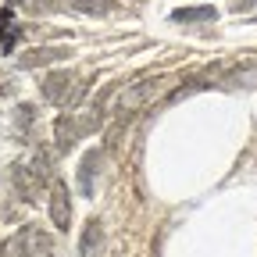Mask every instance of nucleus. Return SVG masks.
<instances>
[{
	"instance_id": "1",
	"label": "nucleus",
	"mask_w": 257,
	"mask_h": 257,
	"mask_svg": "<svg viewBox=\"0 0 257 257\" xmlns=\"http://www.w3.org/2000/svg\"><path fill=\"white\" fill-rule=\"evenodd\" d=\"M86 79H79L75 72H68V68H57V72H50L43 82H40V93H43V100H50V104H57V107H75L82 96H86Z\"/></svg>"
},
{
	"instance_id": "2",
	"label": "nucleus",
	"mask_w": 257,
	"mask_h": 257,
	"mask_svg": "<svg viewBox=\"0 0 257 257\" xmlns=\"http://www.w3.org/2000/svg\"><path fill=\"white\" fill-rule=\"evenodd\" d=\"M100 111H104V104H96V107L86 111V114H61V118L54 121L57 150L64 154V150H72V143H79L82 136L96 133V128H100Z\"/></svg>"
},
{
	"instance_id": "3",
	"label": "nucleus",
	"mask_w": 257,
	"mask_h": 257,
	"mask_svg": "<svg viewBox=\"0 0 257 257\" xmlns=\"http://www.w3.org/2000/svg\"><path fill=\"white\" fill-rule=\"evenodd\" d=\"M8 253H11V257H57L54 239H50L43 229H36V225H25V229H18L15 239L8 243Z\"/></svg>"
},
{
	"instance_id": "4",
	"label": "nucleus",
	"mask_w": 257,
	"mask_h": 257,
	"mask_svg": "<svg viewBox=\"0 0 257 257\" xmlns=\"http://www.w3.org/2000/svg\"><path fill=\"white\" fill-rule=\"evenodd\" d=\"M161 86H165V79L161 75H154V79H143V82H133V86H125V93L118 96V107H114V114L125 121L133 111H140L143 104H150L154 96L161 93Z\"/></svg>"
},
{
	"instance_id": "5",
	"label": "nucleus",
	"mask_w": 257,
	"mask_h": 257,
	"mask_svg": "<svg viewBox=\"0 0 257 257\" xmlns=\"http://www.w3.org/2000/svg\"><path fill=\"white\" fill-rule=\"evenodd\" d=\"M50 221L61 232H68V225H72V197H68V186L61 179L50 182Z\"/></svg>"
},
{
	"instance_id": "6",
	"label": "nucleus",
	"mask_w": 257,
	"mask_h": 257,
	"mask_svg": "<svg viewBox=\"0 0 257 257\" xmlns=\"http://www.w3.org/2000/svg\"><path fill=\"white\" fill-rule=\"evenodd\" d=\"M11 182H15V193H18L25 204H32V200H36L40 193L47 189L36 175H32V168H29V165H15V168H11Z\"/></svg>"
},
{
	"instance_id": "7",
	"label": "nucleus",
	"mask_w": 257,
	"mask_h": 257,
	"mask_svg": "<svg viewBox=\"0 0 257 257\" xmlns=\"http://www.w3.org/2000/svg\"><path fill=\"white\" fill-rule=\"evenodd\" d=\"M61 57H68L64 47H32L18 57V68H47V64H54Z\"/></svg>"
},
{
	"instance_id": "8",
	"label": "nucleus",
	"mask_w": 257,
	"mask_h": 257,
	"mask_svg": "<svg viewBox=\"0 0 257 257\" xmlns=\"http://www.w3.org/2000/svg\"><path fill=\"white\" fill-rule=\"evenodd\" d=\"M221 86H236V89H253V86H257V64H236V68L221 72Z\"/></svg>"
},
{
	"instance_id": "9",
	"label": "nucleus",
	"mask_w": 257,
	"mask_h": 257,
	"mask_svg": "<svg viewBox=\"0 0 257 257\" xmlns=\"http://www.w3.org/2000/svg\"><path fill=\"white\" fill-rule=\"evenodd\" d=\"M68 8L79 15H93V18H104L118 11V0H68Z\"/></svg>"
},
{
	"instance_id": "10",
	"label": "nucleus",
	"mask_w": 257,
	"mask_h": 257,
	"mask_svg": "<svg viewBox=\"0 0 257 257\" xmlns=\"http://www.w3.org/2000/svg\"><path fill=\"white\" fill-rule=\"evenodd\" d=\"M18 36H22V29L15 25L11 8H0V54H11V47H15Z\"/></svg>"
},
{
	"instance_id": "11",
	"label": "nucleus",
	"mask_w": 257,
	"mask_h": 257,
	"mask_svg": "<svg viewBox=\"0 0 257 257\" xmlns=\"http://www.w3.org/2000/svg\"><path fill=\"white\" fill-rule=\"evenodd\" d=\"M96 165H100V150H89V154L82 157V165H79V189H82V197H89V193H93Z\"/></svg>"
},
{
	"instance_id": "12",
	"label": "nucleus",
	"mask_w": 257,
	"mask_h": 257,
	"mask_svg": "<svg viewBox=\"0 0 257 257\" xmlns=\"http://www.w3.org/2000/svg\"><path fill=\"white\" fill-rule=\"evenodd\" d=\"M100 243H104V229H100V221H89L86 229H82V239H79V257H93L96 250H100Z\"/></svg>"
},
{
	"instance_id": "13",
	"label": "nucleus",
	"mask_w": 257,
	"mask_h": 257,
	"mask_svg": "<svg viewBox=\"0 0 257 257\" xmlns=\"http://www.w3.org/2000/svg\"><path fill=\"white\" fill-rule=\"evenodd\" d=\"M214 18H218L214 8H179V11H172V22H179V25H186V22H214Z\"/></svg>"
},
{
	"instance_id": "14",
	"label": "nucleus",
	"mask_w": 257,
	"mask_h": 257,
	"mask_svg": "<svg viewBox=\"0 0 257 257\" xmlns=\"http://www.w3.org/2000/svg\"><path fill=\"white\" fill-rule=\"evenodd\" d=\"M15 114H18V125H32V121H36V107H32V104H22Z\"/></svg>"
},
{
	"instance_id": "15",
	"label": "nucleus",
	"mask_w": 257,
	"mask_h": 257,
	"mask_svg": "<svg viewBox=\"0 0 257 257\" xmlns=\"http://www.w3.org/2000/svg\"><path fill=\"white\" fill-rule=\"evenodd\" d=\"M257 0H232V11H253Z\"/></svg>"
},
{
	"instance_id": "16",
	"label": "nucleus",
	"mask_w": 257,
	"mask_h": 257,
	"mask_svg": "<svg viewBox=\"0 0 257 257\" xmlns=\"http://www.w3.org/2000/svg\"><path fill=\"white\" fill-rule=\"evenodd\" d=\"M0 257H8V246H4V250H0Z\"/></svg>"
}]
</instances>
